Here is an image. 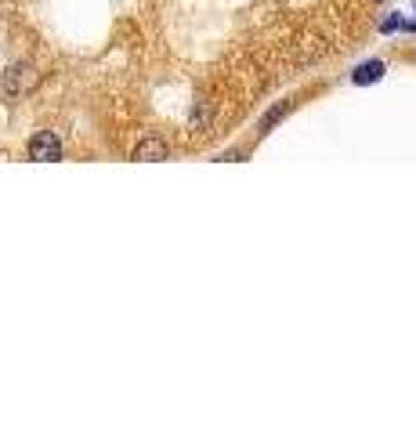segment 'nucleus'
Returning <instances> with one entry per match:
<instances>
[{"label": "nucleus", "instance_id": "nucleus-1", "mask_svg": "<svg viewBox=\"0 0 416 434\" xmlns=\"http://www.w3.org/2000/svg\"><path fill=\"white\" fill-rule=\"evenodd\" d=\"M29 160H37V163H54L62 160V141L51 134V131H40L29 138Z\"/></svg>", "mask_w": 416, "mask_h": 434}, {"label": "nucleus", "instance_id": "nucleus-2", "mask_svg": "<svg viewBox=\"0 0 416 434\" xmlns=\"http://www.w3.org/2000/svg\"><path fill=\"white\" fill-rule=\"evenodd\" d=\"M37 73L33 69H29V66H11L8 69V76H4V87L11 90V95H18V90H33L37 87Z\"/></svg>", "mask_w": 416, "mask_h": 434}, {"label": "nucleus", "instance_id": "nucleus-3", "mask_svg": "<svg viewBox=\"0 0 416 434\" xmlns=\"http://www.w3.org/2000/svg\"><path fill=\"white\" fill-rule=\"evenodd\" d=\"M383 76V61L380 58H373V61H362V66L355 69V73H351V80H355L359 87H366V83H376Z\"/></svg>", "mask_w": 416, "mask_h": 434}, {"label": "nucleus", "instance_id": "nucleus-4", "mask_svg": "<svg viewBox=\"0 0 416 434\" xmlns=\"http://www.w3.org/2000/svg\"><path fill=\"white\" fill-rule=\"evenodd\" d=\"M134 160H149V163L167 160V145H163V141H156V138H149V141H141V145H138Z\"/></svg>", "mask_w": 416, "mask_h": 434}, {"label": "nucleus", "instance_id": "nucleus-5", "mask_svg": "<svg viewBox=\"0 0 416 434\" xmlns=\"http://www.w3.org/2000/svg\"><path fill=\"white\" fill-rule=\"evenodd\" d=\"M405 25V18H398V15H388L380 22V33H395V29H402Z\"/></svg>", "mask_w": 416, "mask_h": 434}]
</instances>
